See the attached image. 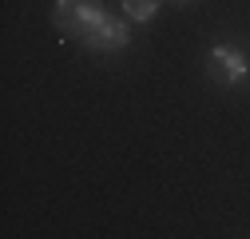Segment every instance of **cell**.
I'll return each instance as SVG.
<instances>
[{
    "instance_id": "277c9868",
    "label": "cell",
    "mask_w": 250,
    "mask_h": 239,
    "mask_svg": "<svg viewBox=\"0 0 250 239\" xmlns=\"http://www.w3.org/2000/svg\"><path fill=\"white\" fill-rule=\"evenodd\" d=\"M159 12V0H123V16L131 24H151Z\"/></svg>"
},
{
    "instance_id": "7a4b0ae2",
    "label": "cell",
    "mask_w": 250,
    "mask_h": 239,
    "mask_svg": "<svg viewBox=\"0 0 250 239\" xmlns=\"http://www.w3.org/2000/svg\"><path fill=\"white\" fill-rule=\"evenodd\" d=\"M207 68H210V76L218 84H242V80H250V60L238 48H230V44L210 48L207 52Z\"/></svg>"
},
{
    "instance_id": "3957f363",
    "label": "cell",
    "mask_w": 250,
    "mask_h": 239,
    "mask_svg": "<svg viewBox=\"0 0 250 239\" xmlns=\"http://www.w3.org/2000/svg\"><path fill=\"white\" fill-rule=\"evenodd\" d=\"M83 44H87V52H123L131 44V28H127V16H104L96 28H91V32L83 36Z\"/></svg>"
},
{
    "instance_id": "5b68a950",
    "label": "cell",
    "mask_w": 250,
    "mask_h": 239,
    "mask_svg": "<svg viewBox=\"0 0 250 239\" xmlns=\"http://www.w3.org/2000/svg\"><path fill=\"white\" fill-rule=\"evenodd\" d=\"M179 4H191V0H179Z\"/></svg>"
},
{
    "instance_id": "6da1fadb",
    "label": "cell",
    "mask_w": 250,
    "mask_h": 239,
    "mask_svg": "<svg viewBox=\"0 0 250 239\" xmlns=\"http://www.w3.org/2000/svg\"><path fill=\"white\" fill-rule=\"evenodd\" d=\"M52 16H56V24H60L64 36L83 40L91 28L107 16V8H104V0H56V12Z\"/></svg>"
}]
</instances>
